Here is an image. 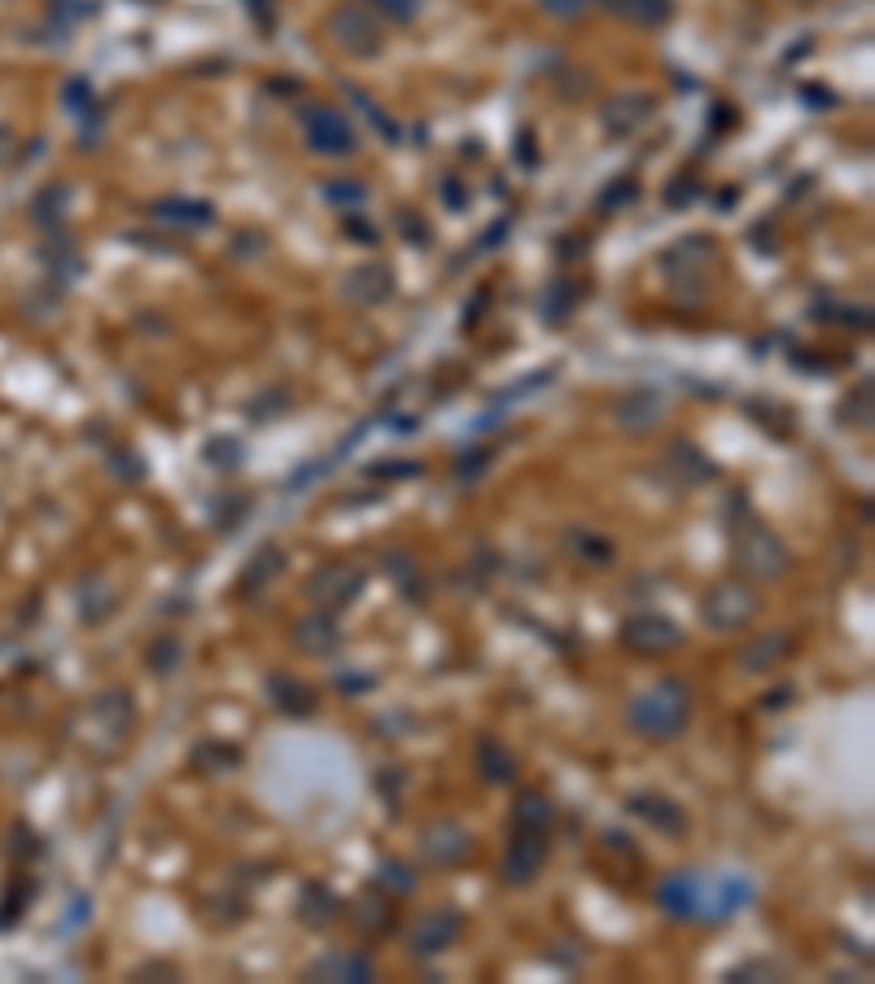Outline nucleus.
<instances>
[{"mask_svg":"<svg viewBox=\"0 0 875 984\" xmlns=\"http://www.w3.org/2000/svg\"><path fill=\"white\" fill-rule=\"evenodd\" d=\"M626 722L640 740H653V744L678 740L692 726V687L683 679H656L653 687H644L631 701Z\"/></svg>","mask_w":875,"mask_h":984,"instance_id":"nucleus-1","label":"nucleus"},{"mask_svg":"<svg viewBox=\"0 0 875 984\" xmlns=\"http://www.w3.org/2000/svg\"><path fill=\"white\" fill-rule=\"evenodd\" d=\"M727 539H731V564H735V573L748 578V582H780V578L793 569L788 543H784L771 525H762L757 516L731 521Z\"/></svg>","mask_w":875,"mask_h":984,"instance_id":"nucleus-2","label":"nucleus"},{"mask_svg":"<svg viewBox=\"0 0 875 984\" xmlns=\"http://www.w3.org/2000/svg\"><path fill=\"white\" fill-rule=\"evenodd\" d=\"M762 617V595H757V582L748 578H723L714 582L705 595H701V622L718 634H735L744 626H753Z\"/></svg>","mask_w":875,"mask_h":984,"instance_id":"nucleus-3","label":"nucleus"},{"mask_svg":"<svg viewBox=\"0 0 875 984\" xmlns=\"http://www.w3.org/2000/svg\"><path fill=\"white\" fill-rule=\"evenodd\" d=\"M324 31L333 40V49H342L346 58L368 62L385 49V31H381V18L368 9L364 0H342L329 18H324Z\"/></svg>","mask_w":875,"mask_h":984,"instance_id":"nucleus-4","label":"nucleus"},{"mask_svg":"<svg viewBox=\"0 0 875 984\" xmlns=\"http://www.w3.org/2000/svg\"><path fill=\"white\" fill-rule=\"evenodd\" d=\"M298 123H302V137H306V149L320 153V158H351L360 149V137L351 128V119L329 106V101H311L298 110Z\"/></svg>","mask_w":875,"mask_h":984,"instance_id":"nucleus-5","label":"nucleus"},{"mask_svg":"<svg viewBox=\"0 0 875 984\" xmlns=\"http://www.w3.org/2000/svg\"><path fill=\"white\" fill-rule=\"evenodd\" d=\"M617 639H622V647H626L631 656L661 661V656H670V652L683 647V626L670 622L665 613H635V617L622 622Z\"/></svg>","mask_w":875,"mask_h":984,"instance_id":"nucleus-6","label":"nucleus"},{"mask_svg":"<svg viewBox=\"0 0 875 984\" xmlns=\"http://www.w3.org/2000/svg\"><path fill=\"white\" fill-rule=\"evenodd\" d=\"M416 849H421V862H425V866H434V871H455V866H464V862L473 857L477 836H473L464 823H455V819H434V823L421 827Z\"/></svg>","mask_w":875,"mask_h":984,"instance_id":"nucleus-7","label":"nucleus"},{"mask_svg":"<svg viewBox=\"0 0 875 984\" xmlns=\"http://www.w3.org/2000/svg\"><path fill=\"white\" fill-rule=\"evenodd\" d=\"M364 591V569L346 561L320 564L311 578H306V600L324 613H346Z\"/></svg>","mask_w":875,"mask_h":984,"instance_id":"nucleus-8","label":"nucleus"},{"mask_svg":"<svg viewBox=\"0 0 875 984\" xmlns=\"http://www.w3.org/2000/svg\"><path fill=\"white\" fill-rule=\"evenodd\" d=\"M552 853V832H539V827H512L509 853H504V866H500V880L509 888H525L539 880L543 862Z\"/></svg>","mask_w":875,"mask_h":984,"instance_id":"nucleus-9","label":"nucleus"},{"mask_svg":"<svg viewBox=\"0 0 875 984\" xmlns=\"http://www.w3.org/2000/svg\"><path fill=\"white\" fill-rule=\"evenodd\" d=\"M656 906L670 914V918L696 923V918H705V911H710V880L696 875V871H674V875L661 880Z\"/></svg>","mask_w":875,"mask_h":984,"instance_id":"nucleus-10","label":"nucleus"},{"mask_svg":"<svg viewBox=\"0 0 875 984\" xmlns=\"http://www.w3.org/2000/svg\"><path fill=\"white\" fill-rule=\"evenodd\" d=\"M714 263H718V245H714V237H705V232H696V237H683V241H674L665 254H661V272H665V281H705L710 272H714Z\"/></svg>","mask_w":875,"mask_h":984,"instance_id":"nucleus-11","label":"nucleus"},{"mask_svg":"<svg viewBox=\"0 0 875 984\" xmlns=\"http://www.w3.org/2000/svg\"><path fill=\"white\" fill-rule=\"evenodd\" d=\"M460 936H464V914L460 911H451V906L425 911L408 927V954L412 958H434V954H446Z\"/></svg>","mask_w":875,"mask_h":984,"instance_id":"nucleus-12","label":"nucleus"},{"mask_svg":"<svg viewBox=\"0 0 875 984\" xmlns=\"http://www.w3.org/2000/svg\"><path fill=\"white\" fill-rule=\"evenodd\" d=\"M609 416H613V424H617L626 438H644V433H653L656 424L665 421V394H661V390H648V385H635V390H626V394L613 399Z\"/></svg>","mask_w":875,"mask_h":984,"instance_id":"nucleus-13","label":"nucleus"},{"mask_svg":"<svg viewBox=\"0 0 875 984\" xmlns=\"http://www.w3.org/2000/svg\"><path fill=\"white\" fill-rule=\"evenodd\" d=\"M290 643L302 656H338L346 639H342V626H338V613L315 609V613L298 617L290 626Z\"/></svg>","mask_w":875,"mask_h":984,"instance_id":"nucleus-14","label":"nucleus"},{"mask_svg":"<svg viewBox=\"0 0 875 984\" xmlns=\"http://www.w3.org/2000/svg\"><path fill=\"white\" fill-rule=\"evenodd\" d=\"M653 114H656V97H648V92H622V97H613V101L604 106L600 123H604L609 137H635V132H644V128L653 123Z\"/></svg>","mask_w":875,"mask_h":984,"instance_id":"nucleus-15","label":"nucleus"},{"mask_svg":"<svg viewBox=\"0 0 875 984\" xmlns=\"http://www.w3.org/2000/svg\"><path fill=\"white\" fill-rule=\"evenodd\" d=\"M793 652H797V634L793 631H762L748 647H740V670L744 674H771V670L788 665Z\"/></svg>","mask_w":875,"mask_h":984,"instance_id":"nucleus-16","label":"nucleus"},{"mask_svg":"<svg viewBox=\"0 0 875 984\" xmlns=\"http://www.w3.org/2000/svg\"><path fill=\"white\" fill-rule=\"evenodd\" d=\"M626 810H631L640 823H648L653 832H661V836H683V832H687L683 805L670 801V796H661V792H635V796H626Z\"/></svg>","mask_w":875,"mask_h":984,"instance_id":"nucleus-17","label":"nucleus"},{"mask_svg":"<svg viewBox=\"0 0 875 984\" xmlns=\"http://www.w3.org/2000/svg\"><path fill=\"white\" fill-rule=\"evenodd\" d=\"M390 293H394V272L385 263H364V268L346 272V281H342V298L351 307H364V311L368 307H381Z\"/></svg>","mask_w":875,"mask_h":984,"instance_id":"nucleus-18","label":"nucleus"},{"mask_svg":"<svg viewBox=\"0 0 875 984\" xmlns=\"http://www.w3.org/2000/svg\"><path fill=\"white\" fill-rule=\"evenodd\" d=\"M376 976V963L368 954H324L306 967V981H342V984H368Z\"/></svg>","mask_w":875,"mask_h":984,"instance_id":"nucleus-19","label":"nucleus"},{"mask_svg":"<svg viewBox=\"0 0 875 984\" xmlns=\"http://www.w3.org/2000/svg\"><path fill=\"white\" fill-rule=\"evenodd\" d=\"M579 302H583V284L570 281V277H556V281L539 293V320H543L547 329H565L570 315L579 311Z\"/></svg>","mask_w":875,"mask_h":984,"instance_id":"nucleus-20","label":"nucleus"},{"mask_svg":"<svg viewBox=\"0 0 875 984\" xmlns=\"http://www.w3.org/2000/svg\"><path fill=\"white\" fill-rule=\"evenodd\" d=\"M153 219L167 223V228L202 232V228L215 223V207H211V202H198V198H162V202H153Z\"/></svg>","mask_w":875,"mask_h":984,"instance_id":"nucleus-21","label":"nucleus"},{"mask_svg":"<svg viewBox=\"0 0 875 984\" xmlns=\"http://www.w3.org/2000/svg\"><path fill=\"white\" fill-rule=\"evenodd\" d=\"M473 766H477V774H482V783H491V787H504V783L516 779V757L509 753V744L495 740V735H477Z\"/></svg>","mask_w":875,"mask_h":984,"instance_id":"nucleus-22","label":"nucleus"},{"mask_svg":"<svg viewBox=\"0 0 875 984\" xmlns=\"http://www.w3.org/2000/svg\"><path fill=\"white\" fill-rule=\"evenodd\" d=\"M281 573H285V552L268 543V548H259V552L250 556V564L241 569V582H237V591H241L245 600H254V595H263V591H268V586H272V582H276Z\"/></svg>","mask_w":875,"mask_h":984,"instance_id":"nucleus-23","label":"nucleus"},{"mask_svg":"<svg viewBox=\"0 0 875 984\" xmlns=\"http://www.w3.org/2000/svg\"><path fill=\"white\" fill-rule=\"evenodd\" d=\"M342 914V897L329 888V884H320V880H306L302 884V893H298V918L306 923V927H329L333 918Z\"/></svg>","mask_w":875,"mask_h":984,"instance_id":"nucleus-24","label":"nucleus"},{"mask_svg":"<svg viewBox=\"0 0 875 984\" xmlns=\"http://www.w3.org/2000/svg\"><path fill=\"white\" fill-rule=\"evenodd\" d=\"M268 701L276 704L281 713H290V717H311V713L320 709L315 687L298 683L293 674H272V679H268Z\"/></svg>","mask_w":875,"mask_h":984,"instance_id":"nucleus-25","label":"nucleus"},{"mask_svg":"<svg viewBox=\"0 0 875 984\" xmlns=\"http://www.w3.org/2000/svg\"><path fill=\"white\" fill-rule=\"evenodd\" d=\"M665 464L674 469V486H683V491H692V486H701V482H714L718 478V469L696 451V446H687V442H674L670 446V455H665Z\"/></svg>","mask_w":875,"mask_h":984,"instance_id":"nucleus-26","label":"nucleus"},{"mask_svg":"<svg viewBox=\"0 0 875 984\" xmlns=\"http://www.w3.org/2000/svg\"><path fill=\"white\" fill-rule=\"evenodd\" d=\"M604 9L609 13H617L622 22H631V27H665L670 18H674V0H604Z\"/></svg>","mask_w":875,"mask_h":984,"instance_id":"nucleus-27","label":"nucleus"},{"mask_svg":"<svg viewBox=\"0 0 875 984\" xmlns=\"http://www.w3.org/2000/svg\"><path fill=\"white\" fill-rule=\"evenodd\" d=\"M355 927L364 932L368 941L385 936V932L394 927V897H385L381 888L364 893V897H360V906H355Z\"/></svg>","mask_w":875,"mask_h":984,"instance_id":"nucleus-28","label":"nucleus"},{"mask_svg":"<svg viewBox=\"0 0 875 984\" xmlns=\"http://www.w3.org/2000/svg\"><path fill=\"white\" fill-rule=\"evenodd\" d=\"M565 548H570L583 564H591V569H609V564L617 561V548H613L604 534L586 530V525H574V530L565 534Z\"/></svg>","mask_w":875,"mask_h":984,"instance_id":"nucleus-29","label":"nucleus"},{"mask_svg":"<svg viewBox=\"0 0 875 984\" xmlns=\"http://www.w3.org/2000/svg\"><path fill=\"white\" fill-rule=\"evenodd\" d=\"M556 823V805L543 796V792H521L516 805H512V827H539V832H552Z\"/></svg>","mask_w":875,"mask_h":984,"instance_id":"nucleus-30","label":"nucleus"},{"mask_svg":"<svg viewBox=\"0 0 875 984\" xmlns=\"http://www.w3.org/2000/svg\"><path fill=\"white\" fill-rule=\"evenodd\" d=\"M376 888L385 893V897H412L416 893V871L408 866V862H399V857H385L381 862V871H376Z\"/></svg>","mask_w":875,"mask_h":984,"instance_id":"nucleus-31","label":"nucleus"},{"mask_svg":"<svg viewBox=\"0 0 875 984\" xmlns=\"http://www.w3.org/2000/svg\"><path fill=\"white\" fill-rule=\"evenodd\" d=\"M145 661H149V670H153V674H162V679H167V674H175V670H180V661H184V647H180V639L162 634V639H158V643L149 647Z\"/></svg>","mask_w":875,"mask_h":984,"instance_id":"nucleus-32","label":"nucleus"},{"mask_svg":"<svg viewBox=\"0 0 875 984\" xmlns=\"http://www.w3.org/2000/svg\"><path fill=\"white\" fill-rule=\"evenodd\" d=\"M385 569H390V578H394L412 600H425V595H421V591H425V586H421V573H416V564H412L408 552H390V556H385Z\"/></svg>","mask_w":875,"mask_h":984,"instance_id":"nucleus-33","label":"nucleus"},{"mask_svg":"<svg viewBox=\"0 0 875 984\" xmlns=\"http://www.w3.org/2000/svg\"><path fill=\"white\" fill-rule=\"evenodd\" d=\"M324 198L338 207V211H360L368 202V189L364 184H355V180H333V184H324Z\"/></svg>","mask_w":875,"mask_h":984,"instance_id":"nucleus-34","label":"nucleus"},{"mask_svg":"<svg viewBox=\"0 0 875 984\" xmlns=\"http://www.w3.org/2000/svg\"><path fill=\"white\" fill-rule=\"evenodd\" d=\"M376 18H390L399 27H412L421 18V0H364Z\"/></svg>","mask_w":875,"mask_h":984,"instance_id":"nucleus-35","label":"nucleus"},{"mask_svg":"<svg viewBox=\"0 0 875 984\" xmlns=\"http://www.w3.org/2000/svg\"><path fill=\"white\" fill-rule=\"evenodd\" d=\"M198 762L211 774H219V771L241 766V753H237V749H223V744H202V749H198Z\"/></svg>","mask_w":875,"mask_h":984,"instance_id":"nucleus-36","label":"nucleus"},{"mask_svg":"<svg viewBox=\"0 0 875 984\" xmlns=\"http://www.w3.org/2000/svg\"><path fill=\"white\" fill-rule=\"evenodd\" d=\"M486 464H491V451H482V446H477V451H464V455L455 460V478H460V482L482 478V469H486Z\"/></svg>","mask_w":875,"mask_h":984,"instance_id":"nucleus-37","label":"nucleus"},{"mask_svg":"<svg viewBox=\"0 0 875 984\" xmlns=\"http://www.w3.org/2000/svg\"><path fill=\"white\" fill-rule=\"evenodd\" d=\"M539 9L552 13V18H561V22H570V18H583L586 9H591V0H539Z\"/></svg>","mask_w":875,"mask_h":984,"instance_id":"nucleus-38","label":"nucleus"},{"mask_svg":"<svg viewBox=\"0 0 875 984\" xmlns=\"http://www.w3.org/2000/svg\"><path fill=\"white\" fill-rule=\"evenodd\" d=\"M635 193H640V189H635V180H622L617 189H609V193L600 198V211H604V214L622 211L626 202H635Z\"/></svg>","mask_w":875,"mask_h":984,"instance_id":"nucleus-39","label":"nucleus"},{"mask_svg":"<svg viewBox=\"0 0 875 984\" xmlns=\"http://www.w3.org/2000/svg\"><path fill=\"white\" fill-rule=\"evenodd\" d=\"M744 976H771V981H780V976H784V967H780V963L757 958V963H744V967H731V972H727V981H744Z\"/></svg>","mask_w":875,"mask_h":984,"instance_id":"nucleus-40","label":"nucleus"},{"mask_svg":"<svg viewBox=\"0 0 875 984\" xmlns=\"http://www.w3.org/2000/svg\"><path fill=\"white\" fill-rule=\"evenodd\" d=\"M696 193H701V184H696V175H687V180H674L665 189V202L670 207H687V202H696Z\"/></svg>","mask_w":875,"mask_h":984,"instance_id":"nucleus-41","label":"nucleus"},{"mask_svg":"<svg viewBox=\"0 0 875 984\" xmlns=\"http://www.w3.org/2000/svg\"><path fill=\"white\" fill-rule=\"evenodd\" d=\"M245 9H250V18H254L263 31L276 27V0H245Z\"/></svg>","mask_w":875,"mask_h":984,"instance_id":"nucleus-42","label":"nucleus"},{"mask_svg":"<svg viewBox=\"0 0 875 984\" xmlns=\"http://www.w3.org/2000/svg\"><path fill=\"white\" fill-rule=\"evenodd\" d=\"M346 232H355L364 245H376V228H372V223H360V211H346Z\"/></svg>","mask_w":875,"mask_h":984,"instance_id":"nucleus-43","label":"nucleus"},{"mask_svg":"<svg viewBox=\"0 0 875 984\" xmlns=\"http://www.w3.org/2000/svg\"><path fill=\"white\" fill-rule=\"evenodd\" d=\"M446 202H451V211H464V193L455 180H446Z\"/></svg>","mask_w":875,"mask_h":984,"instance_id":"nucleus-44","label":"nucleus"},{"mask_svg":"<svg viewBox=\"0 0 875 984\" xmlns=\"http://www.w3.org/2000/svg\"><path fill=\"white\" fill-rule=\"evenodd\" d=\"M784 701H793V687H788V692H775V696H766V709H780Z\"/></svg>","mask_w":875,"mask_h":984,"instance_id":"nucleus-45","label":"nucleus"},{"mask_svg":"<svg viewBox=\"0 0 875 984\" xmlns=\"http://www.w3.org/2000/svg\"><path fill=\"white\" fill-rule=\"evenodd\" d=\"M521 158L534 162V149H530V132H521Z\"/></svg>","mask_w":875,"mask_h":984,"instance_id":"nucleus-46","label":"nucleus"},{"mask_svg":"<svg viewBox=\"0 0 875 984\" xmlns=\"http://www.w3.org/2000/svg\"><path fill=\"white\" fill-rule=\"evenodd\" d=\"M793 4H809V0H793Z\"/></svg>","mask_w":875,"mask_h":984,"instance_id":"nucleus-47","label":"nucleus"}]
</instances>
